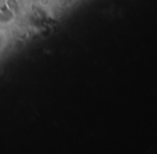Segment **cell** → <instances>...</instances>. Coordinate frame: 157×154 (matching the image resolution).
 <instances>
[]
</instances>
